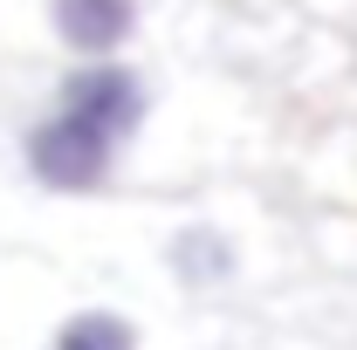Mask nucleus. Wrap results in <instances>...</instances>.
<instances>
[{
  "mask_svg": "<svg viewBox=\"0 0 357 350\" xmlns=\"http://www.w3.org/2000/svg\"><path fill=\"white\" fill-rule=\"evenodd\" d=\"M117 165H124V144L103 137L96 124H83V117H69L62 103H48L42 117L28 124V137H21V172L35 178L42 192H55V199L103 192L117 178Z\"/></svg>",
  "mask_w": 357,
  "mask_h": 350,
  "instance_id": "nucleus-1",
  "label": "nucleus"
},
{
  "mask_svg": "<svg viewBox=\"0 0 357 350\" xmlns=\"http://www.w3.org/2000/svg\"><path fill=\"white\" fill-rule=\"evenodd\" d=\"M48 96H55L69 117L96 124L103 137H117V144H131V137L151 124V110H158V89H151V76L137 69L131 55H89V62H69Z\"/></svg>",
  "mask_w": 357,
  "mask_h": 350,
  "instance_id": "nucleus-2",
  "label": "nucleus"
},
{
  "mask_svg": "<svg viewBox=\"0 0 357 350\" xmlns=\"http://www.w3.org/2000/svg\"><path fill=\"white\" fill-rule=\"evenodd\" d=\"M151 261L178 296H220V289H234L248 275V248L220 213H178L158 227Z\"/></svg>",
  "mask_w": 357,
  "mask_h": 350,
  "instance_id": "nucleus-3",
  "label": "nucleus"
},
{
  "mask_svg": "<svg viewBox=\"0 0 357 350\" xmlns=\"http://www.w3.org/2000/svg\"><path fill=\"white\" fill-rule=\"evenodd\" d=\"M42 28L69 62L124 55L144 28V0H42Z\"/></svg>",
  "mask_w": 357,
  "mask_h": 350,
  "instance_id": "nucleus-4",
  "label": "nucleus"
},
{
  "mask_svg": "<svg viewBox=\"0 0 357 350\" xmlns=\"http://www.w3.org/2000/svg\"><path fill=\"white\" fill-rule=\"evenodd\" d=\"M42 350H144V330L117 303H62L42 330Z\"/></svg>",
  "mask_w": 357,
  "mask_h": 350,
  "instance_id": "nucleus-5",
  "label": "nucleus"
}]
</instances>
